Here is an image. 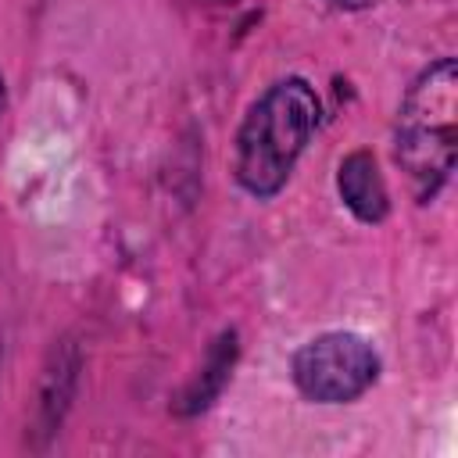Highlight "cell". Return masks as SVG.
<instances>
[{"label": "cell", "mask_w": 458, "mask_h": 458, "mask_svg": "<svg viewBox=\"0 0 458 458\" xmlns=\"http://www.w3.org/2000/svg\"><path fill=\"white\" fill-rule=\"evenodd\" d=\"M454 136H458V64L454 57H440L408 86L394 125V157L419 200L437 197V190L451 179Z\"/></svg>", "instance_id": "obj_2"}, {"label": "cell", "mask_w": 458, "mask_h": 458, "mask_svg": "<svg viewBox=\"0 0 458 458\" xmlns=\"http://www.w3.org/2000/svg\"><path fill=\"white\" fill-rule=\"evenodd\" d=\"M233 361H236V333L225 329V333L211 344L200 376L182 390V397H179L175 408H179L182 415H197V411H204V408L222 394V386H225V379H229V372H233Z\"/></svg>", "instance_id": "obj_5"}, {"label": "cell", "mask_w": 458, "mask_h": 458, "mask_svg": "<svg viewBox=\"0 0 458 458\" xmlns=\"http://www.w3.org/2000/svg\"><path fill=\"white\" fill-rule=\"evenodd\" d=\"M329 7H340V11H361V7H372V4H383V0H322Z\"/></svg>", "instance_id": "obj_6"}, {"label": "cell", "mask_w": 458, "mask_h": 458, "mask_svg": "<svg viewBox=\"0 0 458 458\" xmlns=\"http://www.w3.org/2000/svg\"><path fill=\"white\" fill-rule=\"evenodd\" d=\"M318 114L322 107L311 82L297 75L272 82L240 122L233 157L236 182L250 197H276L304 154Z\"/></svg>", "instance_id": "obj_1"}, {"label": "cell", "mask_w": 458, "mask_h": 458, "mask_svg": "<svg viewBox=\"0 0 458 458\" xmlns=\"http://www.w3.org/2000/svg\"><path fill=\"white\" fill-rule=\"evenodd\" d=\"M4 104H7V89H4V75H0V114H4Z\"/></svg>", "instance_id": "obj_7"}, {"label": "cell", "mask_w": 458, "mask_h": 458, "mask_svg": "<svg viewBox=\"0 0 458 458\" xmlns=\"http://www.w3.org/2000/svg\"><path fill=\"white\" fill-rule=\"evenodd\" d=\"M297 390L315 404H347L379 379L376 347L347 329L308 340L290 361Z\"/></svg>", "instance_id": "obj_3"}, {"label": "cell", "mask_w": 458, "mask_h": 458, "mask_svg": "<svg viewBox=\"0 0 458 458\" xmlns=\"http://www.w3.org/2000/svg\"><path fill=\"white\" fill-rule=\"evenodd\" d=\"M336 190L344 197V204L351 208L354 218L361 222H383L390 211V193L386 182L379 175V165L369 150H354L340 161L336 172Z\"/></svg>", "instance_id": "obj_4"}]
</instances>
